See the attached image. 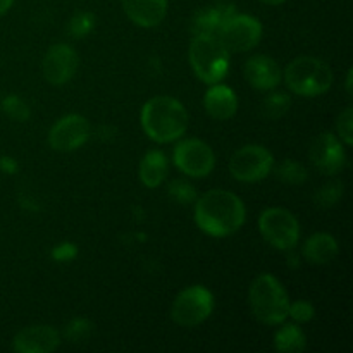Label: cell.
I'll use <instances>...</instances> for the list:
<instances>
[{
  "label": "cell",
  "instance_id": "44dd1931",
  "mask_svg": "<svg viewBox=\"0 0 353 353\" xmlns=\"http://www.w3.org/2000/svg\"><path fill=\"white\" fill-rule=\"evenodd\" d=\"M274 334V347L281 353H300L307 348V338L302 327L293 323H281Z\"/></svg>",
  "mask_w": 353,
  "mask_h": 353
},
{
  "label": "cell",
  "instance_id": "ba28073f",
  "mask_svg": "<svg viewBox=\"0 0 353 353\" xmlns=\"http://www.w3.org/2000/svg\"><path fill=\"white\" fill-rule=\"evenodd\" d=\"M274 165V155L264 145H245L230 159L231 176L241 183H257L268 178Z\"/></svg>",
  "mask_w": 353,
  "mask_h": 353
},
{
  "label": "cell",
  "instance_id": "277c9868",
  "mask_svg": "<svg viewBox=\"0 0 353 353\" xmlns=\"http://www.w3.org/2000/svg\"><path fill=\"white\" fill-rule=\"evenodd\" d=\"M188 61L196 78L205 85L221 83L230 71V52L216 34H195L190 43Z\"/></svg>",
  "mask_w": 353,
  "mask_h": 353
},
{
  "label": "cell",
  "instance_id": "ac0fdd59",
  "mask_svg": "<svg viewBox=\"0 0 353 353\" xmlns=\"http://www.w3.org/2000/svg\"><path fill=\"white\" fill-rule=\"evenodd\" d=\"M236 12L233 3L217 2L214 6H207L203 9H199L193 16L190 31L195 34H216L219 28L223 26L224 21Z\"/></svg>",
  "mask_w": 353,
  "mask_h": 353
},
{
  "label": "cell",
  "instance_id": "f546056e",
  "mask_svg": "<svg viewBox=\"0 0 353 353\" xmlns=\"http://www.w3.org/2000/svg\"><path fill=\"white\" fill-rule=\"evenodd\" d=\"M316 316V309L307 300H296V302H290L288 307V317H292L295 323L307 324L314 319Z\"/></svg>",
  "mask_w": 353,
  "mask_h": 353
},
{
  "label": "cell",
  "instance_id": "e0dca14e",
  "mask_svg": "<svg viewBox=\"0 0 353 353\" xmlns=\"http://www.w3.org/2000/svg\"><path fill=\"white\" fill-rule=\"evenodd\" d=\"M203 107L212 119L230 121L238 110V97L230 86L214 83L203 95Z\"/></svg>",
  "mask_w": 353,
  "mask_h": 353
},
{
  "label": "cell",
  "instance_id": "4316f807",
  "mask_svg": "<svg viewBox=\"0 0 353 353\" xmlns=\"http://www.w3.org/2000/svg\"><path fill=\"white\" fill-rule=\"evenodd\" d=\"M95 28V16L92 12H76L69 21V34L74 38H85Z\"/></svg>",
  "mask_w": 353,
  "mask_h": 353
},
{
  "label": "cell",
  "instance_id": "7402d4cb",
  "mask_svg": "<svg viewBox=\"0 0 353 353\" xmlns=\"http://www.w3.org/2000/svg\"><path fill=\"white\" fill-rule=\"evenodd\" d=\"M276 178L281 183H286V185L299 186L307 181L309 172H307L305 165L303 164L293 161V159H286V161H283L281 164L276 168Z\"/></svg>",
  "mask_w": 353,
  "mask_h": 353
},
{
  "label": "cell",
  "instance_id": "1f68e13d",
  "mask_svg": "<svg viewBox=\"0 0 353 353\" xmlns=\"http://www.w3.org/2000/svg\"><path fill=\"white\" fill-rule=\"evenodd\" d=\"M19 169V164H17L16 159L9 157V155H3L0 157V171L6 172V174H14Z\"/></svg>",
  "mask_w": 353,
  "mask_h": 353
},
{
  "label": "cell",
  "instance_id": "cb8c5ba5",
  "mask_svg": "<svg viewBox=\"0 0 353 353\" xmlns=\"http://www.w3.org/2000/svg\"><path fill=\"white\" fill-rule=\"evenodd\" d=\"M341 196H343V183L331 181L317 190L314 200H316V205L323 207V209H330V207H334L340 202Z\"/></svg>",
  "mask_w": 353,
  "mask_h": 353
},
{
  "label": "cell",
  "instance_id": "2e32d148",
  "mask_svg": "<svg viewBox=\"0 0 353 353\" xmlns=\"http://www.w3.org/2000/svg\"><path fill=\"white\" fill-rule=\"evenodd\" d=\"M128 19L140 28H155L168 14V0H121Z\"/></svg>",
  "mask_w": 353,
  "mask_h": 353
},
{
  "label": "cell",
  "instance_id": "d6986e66",
  "mask_svg": "<svg viewBox=\"0 0 353 353\" xmlns=\"http://www.w3.org/2000/svg\"><path fill=\"white\" fill-rule=\"evenodd\" d=\"M303 257L307 262L316 265L327 264L334 261V257L340 252L336 238L330 233H316L303 243Z\"/></svg>",
  "mask_w": 353,
  "mask_h": 353
},
{
  "label": "cell",
  "instance_id": "4dcf8cb0",
  "mask_svg": "<svg viewBox=\"0 0 353 353\" xmlns=\"http://www.w3.org/2000/svg\"><path fill=\"white\" fill-rule=\"evenodd\" d=\"M76 255H78V247L71 241H64V243H59L57 247H54L52 250V259L55 262H71L74 261Z\"/></svg>",
  "mask_w": 353,
  "mask_h": 353
},
{
  "label": "cell",
  "instance_id": "603a6c76",
  "mask_svg": "<svg viewBox=\"0 0 353 353\" xmlns=\"http://www.w3.org/2000/svg\"><path fill=\"white\" fill-rule=\"evenodd\" d=\"M292 107V99H290L288 93L283 92H272L262 102V114H264L265 119H281L286 112Z\"/></svg>",
  "mask_w": 353,
  "mask_h": 353
},
{
  "label": "cell",
  "instance_id": "9a60e30c",
  "mask_svg": "<svg viewBox=\"0 0 353 353\" xmlns=\"http://www.w3.org/2000/svg\"><path fill=\"white\" fill-rule=\"evenodd\" d=\"M245 79L259 92H271L283 81V69L269 55H254L245 62Z\"/></svg>",
  "mask_w": 353,
  "mask_h": 353
},
{
  "label": "cell",
  "instance_id": "d4e9b609",
  "mask_svg": "<svg viewBox=\"0 0 353 353\" xmlns=\"http://www.w3.org/2000/svg\"><path fill=\"white\" fill-rule=\"evenodd\" d=\"M0 107H2L6 116H9L10 119L17 121V123H24V121L30 119L31 116L30 105H28V103L17 95L6 97V99L2 100V103H0Z\"/></svg>",
  "mask_w": 353,
  "mask_h": 353
},
{
  "label": "cell",
  "instance_id": "30bf717a",
  "mask_svg": "<svg viewBox=\"0 0 353 353\" xmlns=\"http://www.w3.org/2000/svg\"><path fill=\"white\" fill-rule=\"evenodd\" d=\"M172 162L183 174L190 178H205L216 165V154L212 147L199 138L179 141L172 152Z\"/></svg>",
  "mask_w": 353,
  "mask_h": 353
},
{
  "label": "cell",
  "instance_id": "52a82bcc",
  "mask_svg": "<svg viewBox=\"0 0 353 353\" xmlns=\"http://www.w3.org/2000/svg\"><path fill=\"white\" fill-rule=\"evenodd\" d=\"M214 310V295L202 285H193L178 293L171 307V317L178 326L196 327L205 323Z\"/></svg>",
  "mask_w": 353,
  "mask_h": 353
},
{
  "label": "cell",
  "instance_id": "83f0119b",
  "mask_svg": "<svg viewBox=\"0 0 353 353\" xmlns=\"http://www.w3.org/2000/svg\"><path fill=\"white\" fill-rule=\"evenodd\" d=\"M93 324L88 319H83V317H76L71 323H68L64 330L65 340L71 341V343H79V341H85L86 338L92 334Z\"/></svg>",
  "mask_w": 353,
  "mask_h": 353
},
{
  "label": "cell",
  "instance_id": "5b68a950",
  "mask_svg": "<svg viewBox=\"0 0 353 353\" xmlns=\"http://www.w3.org/2000/svg\"><path fill=\"white\" fill-rule=\"evenodd\" d=\"M286 86L300 97H319L333 85V71L324 61L310 55L296 57L285 69Z\"/></svg>",
  "mask_w": 353,
  "mask_h": 353
},
{
  "label": "cell",
  "instance_id": "7c38bea8",
  "mask_svg": "<svg viewBox=\"0 0 353 353\" xmlns=\"http://www.w3.org/2000/svg\"><path fill=\"white\" fill-rule=\"evenodd\" d=\"M309 157L314 168L327 176H334L347 165L345 145L334 133H321L310 143Z\"/></svg>",
  "mask_w": 353,
  "mask_h": 353
},
{
  "label": "cell",
  "instance_id": "4fadbf2b",
  "mask_svg": "<svg viewBox=\"0 0 353 353\" xmlns=\"http://www.w3.org/2000/svg\"><path fill=\"white\" fill-rule=\"evenodd\" d=\"M79 57L74 48L68 43H55L41 61V72L50 85L62 86L72 79L78 71Z\"/></svg>",
  "mask_w": 353,
  "mask_h": 353
},
{
  "label": "cell",
  "instance_id": "7a4b0ae2",
  "mask_svg": "<svg viewBox=\"0 0 353 353\" xmlns=\"http://www.w3.org/2000/svg\"><path fill=\"white\" fill-rule=\"evenodd\" d=\"M140 123L143 133L155 143H172L186 133L190 116L178 99L159 95L141 107Z\"/></svg>",
  "mask_w": 353,
  "mask_h": 353
},
{
  "label": "cell",
  "instance_id": "e575fe53",
  "mask_svg": "<svg viewBox=\"0 0 353 353\" xmlns=\"http://www.w3.org/2000/svg\"><path fill=\"white\" fill-rule=\"evenodd\" d=\"M261 2L265 3V6H281L286 0H261Z\"/></svg>",
  "mask_w": 353,
  "mask_h": 353
},
{
  "label": "cell",
  "instance_id": "8992f818",
  "mask_svg": "<svg viewBox=\"0 0 353 353\" xmlns=\"http://www.w3.org/2000/svg\"><path fill=\"white\" fill-rule=\"evenodd\" d=\"M259 231L265 243L281 252L293 250L300 240V223L290 210L269 207L259 217Z\"/></svg>",
  "mask_w": 353,
  "mask_h": 353
},
{
  "label": "cell",
  "instance_id": "f1b7e54d",
  "mask_svg": "<svg viewBox=\"0 0 353 353\" xmlns=\"http://www.w3.org/2000/svg\"><path fill=\"white\" fill-rule=\"evenodd\" d=\"M336 137L343 141L345 147L353 145V109L348 105L336 119Z\"/></svg>",
  "mask_w": 353,
  "mask_h": 353
},
{
  "label": "cell",
  "instance_id": "836d02e7",
  "mask_svg": "<svg viewBox=\"0 0 353 353\" xmlns=\"http://www.w3.org/2000/svg\"><path fill=\"white\" fill-rule=\"evenodd\" d=\"M352 76H353V71H352V69H348V72H347V93H348V95H352Z\"/></svg>",
  "mask_w": 353,
  "mask_h": 353
},
{
  "label": "cell",
  "instance_id": "6da1fadb",
  "mask_svg": "<svg viewBox=\"0 0 353 353\" xmlns=\"http://www.w3.org/2000/svg\"><path fill=\"white\" fill-rule=\"evenodd\" d=\"M247 219L245 203L228 190H209L195 200V223L202 233L226 238L241 230Z\"/></svg>",
  "mask_w": 353,
  "mask_h": 353
},
{
  "label": "cell",
  "instance_id": "484cf974",
  "mask_svg": "<svg viewBox=\"0 0 353 353\" xmlns=\"http://www.w3.org/2000/svg\"><path fill=\"white\" fill-rule=\"evenodd\" d=\"M168 193L172 200H176V202L181 203V205H188V203H193L199 199L195 186L190 185L185 179H174V181L169 185Z\"/></svg>",
  "mask_w": 353,
  "mask_h": 353
},
{
  "label": "cell",
  "instance_id": "3957f363",
  "mask_svg": "<svg viewBox=\"0 0 353 353\" xmlns=\"http://www.w3.org/2000/svg\"><path fill=\"white\" fill-rule=\"evenodd\" d=\"M248 303L255 319L268 326L285 323L288 317L290 296L285 286L272 274H261L252 281Z\"/></svg>",
  "mask_w": 353,
  "mask_h": 353
},
{
  "label": "cell",
  "instance_id": "5bb4252c",
  "mask_svg": "<svg viewBox=\"0 0 353 353\" xmlns=\"http://www.w3.org/2000/svg\"><path fill=\"white\" fill-rule=\"evenodd\" d=\"M61 345V334L50 326H28L14 336L12 348L19 353H52Z\"/></svg>",
  "mask_w": 353,
  "mask_h": 353
},
{
  "label": "cell",
  "instance_id": "ffe728a7",
  "mask_svg": "<svg viewBox=\"0 0 353 353\" xmlns=\"http://www.w3.org/2000/svg\"><path fill=\"white\" fill-rule=\"evenodd\" d=\"M169 161L164 152L150 150L143 155L140 162V181L147 188H159L168 178Z\"/></svg>",
  "mask_w": 353,
  "mask_h": 353
},
{
  "label": "cell",
  "instance_id": "9c48e42d",
  "mask_svg": "<svg viewBox=\"0 0 353 353\" xmlns=\"http://www.w3.org/2000/svg\"><path fill=\"white\" fill-rule=\"evenodd\" d=\"M221 43L224 45L228 52L241 54L248 52L261 43L262 38V24L257 17L248 16V14H238L228 17L216 33Z\"/></svg>",
  "mask_w": 353,
  "mask_h": 353
},
{
  "label": "cell",
  "instance_id": "d6a6232c",
  "mask_svg": "<svg viewBox=\"0 0 353 353\" xmlns=\"http://www.w3.org/2000/svg\"><path fill=\"white\" fill-rule=\"evenodd\" d=\"M12 3H14V0H0V16H2V14H6L7 10L12 7Z\"/></svg>",
  "mask_w": 353,
  "mask_h": 353
},
{
  "label": "cell",
  "instance_id": "8fae6325",
  "mask_svg": "<svg viewBox=\"0 0 353 353\" xmlns=\"http://www.w3.org/2000/svg\"><path fill=\"white\" fill-rule=\"evenodd\" d=\"M92 137L88 119L79 114L61 117L48 131V145L57 152H74Z\"/></svg>",
  "mask_w": 353,
  "mask_h": 353
}]
</instances>
